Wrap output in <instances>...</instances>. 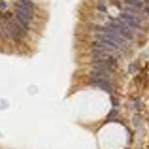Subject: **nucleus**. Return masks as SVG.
I'll use <instances>...</instances> for the list:
<instances>
[{
  "instance_id": "1",
  "label": "nucleus",
  "mask_w": 149,
  "mask_h": 149,
  "mask_svg": "<svg viewBox=\"0 0 149 149\" xmlns=\"http://www.w3.org/2000/svg\"><path fill=\"white\" fill-rule=\"evenodd\" d=\"M13 17L17 19V21H21L25 26H29V29H30V25H32V21H34V11L32 10H26V8H23V6H19V4H15Z\"/></svg>"
},
{
  "instance_id": "2",
  "label": "nucleus",
  "mask_w": 149,
  "mask_h": 149,
  "mask_svg": "<svg viewBox=\"0 0 149 149\" xmlns=\"http://www.w3.org/2000/svg\"><path fill=\"white\" fill-rule=\"evenodd\" d=\"M89 83L95 85V87H100L102 91H106L108 95H111V96L115 95V91H117V87H115V83H113V79H106V77H95V76H91Z\"/></svg>"
},
{
  "instance_id": "3",
  "label": "nucleus",
  "mask_w": 149,
  "mask_h": 149,
  "mask_svg": "<svg viewBox=\"0 0 149 149\" xmlns=\"http://www.w3.org/2000/svg\"><path fill=\"white\" fill-rule=\"evenodd\" d=\"M96 10L98 11H108L109 10V2L108 0H96Z\"/></svg>"
},
{
  "instance_id": "4",
  "label": "nucleus",
  "mask_w": 149,
  "mask_h": 149,
  "mask_svg": "<svg viewBox=\"0 0 149 149\" xmlns=\"http://www.w3.org/2000/svg\"><path fill=\"white\" fill-rule=\"evenodd\" d=\"M0 40H8V34H6V25H4V21H0Z\"/></svg>"
},
{
  "instance_id": "5",
  "label": "nucleus",
  "mask_w": 149,
  "mask_h": 149,
  "mask_svg": "<svg viewBox=\"0 0 149 149\" xmlns=\"http://www.w3.org/2000/svg\"><path fill=\"white\" fill-rule=\"evenodd\" d=\"M130 109H134V111H136V109H142V102H140V100H132L130 102Z\"/></svg>"
},
{
  "instance_id": "6",
  "label": "nucleus",
  "mask_w": 149,
  "mask_h": 149,
  "mask_svg": "<svg viewBox=\"0 0 149 149\" xmlns=\"http://www.w3.org/2000/svg\"><path fill=\"white\" fill-rule=\"evenodd\" d=\"M134 127H136V128H142V127H143V119H142V117L134 115Z\"/></svg>"
},
{
  "instance_id": "7",
  "label": "nucleus",
  "mask_w": 149,
  "mask_h": 149,
  "mask_svg": "<svg viewBox=\"0 0 149 149\" xmlns=\"http://www.w3.org/2000/svg\"><path fill=\"white\" fill-rule=\"evenodd\" d=\"M138 68H140L138 64H130V68H128V70H130V72H136V70H138Z\"/></svg>"
}]
</instances>
